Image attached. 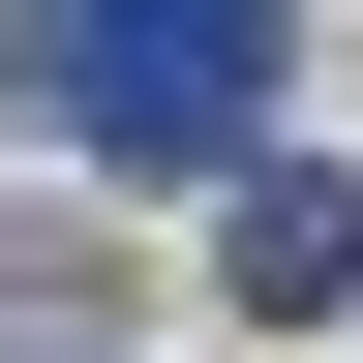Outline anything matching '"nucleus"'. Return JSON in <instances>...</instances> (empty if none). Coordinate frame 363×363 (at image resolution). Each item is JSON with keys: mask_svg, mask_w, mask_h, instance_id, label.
Listing matches in <instances>:
<instances>
[{"mask_svg": "<svg viewBox=\"0 0 363 363\" xmlns=\"http://www.w3.org/2000/svg\"><path fill=\"white\" fill-rule=\"evenodd\" d=\"M0 91L91 182H242L272 91H303V0H0Z\"/></svg>", "mask_w": 363, "mask_h": 363, "instance_id": "nucleus-1", "label": "nucleus"}, {"mask_svg": "<svg viewBox=\"0 0 363 363\" xmlns=\"http://www.w3.org/2000/svg\"><path fill=\"white\" fill-rule=\"evenodd\" d=\"M212 303H242V333H333V303H363V182L333 152H242V182H212Z\"/></svg>", "mask_w": 363, "mask_h": 363, "instance_id": "nucleus-2", "label": "nucleus"}, {"mask_svg": "<svg viewBox=\"0 0 363 363\" xmlns=\"http://www.w3.org/2000/svg\"><path fill=\"white\" fill-rule=\"evenodd\" d=\"M91 333H121V272H91L61 212H0V363H91Z\"/></svg>", "mask_w": 363, "mask_h": 363, "instance_id": "nucleus-3", "label": "nucleus"}]
</instances>
